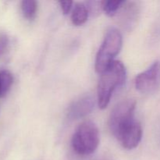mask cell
<instances>
[{
	"label": "cell",
	"instance_id": "obj_6",
	"mask_svg": "<svg viewBox=\"0 0 160 160\" xmlns=\"http://www.w3.org/2000/svg\"><path fill=\"white\" fill-rule=\"evenodd\" d=\"M95 100L91 95H84L73 101L67 108L68 120H77L88 115L93 110Z\"/></svg>",
	"mask_w": 160,
	"mask_h": 160
},
{
	"label": "cell",
	"instance_id": "obj_10",
	"mask_svg": "<svg viewBox=\"0 0 160 160\" xmlns=\"http://www.w3.org/2000/svg\"><path fill=\"white\" fill-rule=\"evenodd\" d=\"M123 4H125L123 1H103L102 2V9L109 17H113Z\"/></svg>",
	"mask_w": 160,
	"mask_h": 160
},
{
	"label": "cell",
	"instance_id": "obj_12",
	"mask_svg": "<svg viewBox=\"0 0 160 160\" xmlns=\"http://www.w3.org/2000/svg\"><path fill=\"white\" fill-rule=\"evenodd\" d=\"M59 6H60L61 10L64 15H67L71 10L73 7V2H59Z\"/></svg>",
	"mask_w": 160,
	"mask_h": 160
},
{
	"label": "cell",
	"instance_id": "obj_4",
	"mask_svg": "<svg viewBox=\"0 0 160 160\" xmlns=\"http://www.w3.org/2000/svg\"><path fill=\"white\" fill-rule=\"evenodd\" d=\"M99 131L95 123L84 121L77 128L72 136L71 146L79 156H89L99 145Z\"/></svg>",
	"mask_w": 160,
	"mask_h": 160
},
{
	"label": "cell",
	"instance_id": "obj_8",
	"mask_svg": "<svg viewBox=\"0 0 160 160\" xmlns=\"http://www.w3.org/2000/svg\"><path fill=\"white\" fill-rule=\"evenodd\" d=\"M13 84V76L7 70H0V98H4L9 93Z\"/></svg>",
	"mask_w": 160,
	"mask_h": 160
},
{
	"label": "cell",
	"instance_id": "obj_3",
	"mask_svg": "<svg viewBox=\"0 0 160 160\" xmlns=\"http://www.w3.org/2000/svg\"><path fill=\"white\" fill-rule=\"evenodd\" d=\"M123 45V38L120 31L115 28H111L106 31L103 42L95 57V68L101 74L112 62L120 53Z\"/></svg>",
	"mask_w": 160,
	"mask_h": 160
},
{
	"label": "cell",
	"instance_id": "obj_5",
	"mask_svg": "<svg viewBox=\"0 0 160 160\" xmlns=\"http://www.w3.org/2000/svg\"><path fill=\"white\" fill-rule=\"evenodd\" d=\"M160 84V62L155 61L146 70L136 76L134 85L142 94L156 92Z\"/></svg>",
	"mask_w": 160,
	"mask_h": 160
},
{
	"label": "cell",
	"instance_id": "obj_7",
	"mask_svg": "<svg viewBox=\"0 0 160 160\" xmlns=\"http://www.w3.org/2000/svg\"><path fill=\"white\" fill-rule=\"evenodd\" d=\"M88 8L84 3H77L71 12V22L75 26L83 25L88 20Z\"/></svg>",
	"mask_w": 160,
	"mask_h": 160
},
{
	"label": "cell",
	"instance_id": "obj_9",
	"mask_svg": "<svg viewBox=\"0 0 160 160\" xmlns=\"http://www.w3.org/2000/svg\"><path fill=\"white\" fill-rule=\"evenodd\" d=\"M20 9L23 17L28 20H33L37 15L38 2L34 0H24L20 2Z\"/></svg>",
	"mask_w": 160,
	"mask_h": 160
},
{
	"label": "cell",
	"instance_id": "obj_2",
	"mask_svg": "<svg viewBox=\"0 0 160 160\" xmlns=\"http://www.w3.org/2000/svg\"><path fill=\"white\" fill-rule=\"evenodd\" d=\"M135 107L136 102L134 99H126L118 103L111 112L109 128L117 141L131 131L138 123L134 117Z\"/></svg>",
	"mask_w": 160,
	"mask_h": 160
},
{
	"label": "cell",
	"instance_id": "obj_1",
	"mask_svg": "<svg viewBox=\"0 0 160 160\" xmlns=\"http://www.w3.org/2000/svg\"><path fill=\"white\" fill-rule=\"evenodd\" d=\"M127 78L126 67L120 61L115 60L100 74L97 88L98 107L106 109L109 104L112 94L124 84Z\"/></svg>",
	"mask_w": 160,
	"mask_h": 160
},
{
	"label": "cell",
	"instance_id": "obj_11",
	"mask_svg": "<svg viewBox=\"0 0 160 160\" xmlns=\"http://www.w3.org/2000/svg\"><path fill=\"white\" fill-rule=\"evenodd\" d=\"M9 47V38L5 32L0 33V59L7 53Z\"/></svg>",
	"mask_w": 160,
	"mask_h": 160
}]
</instances>
